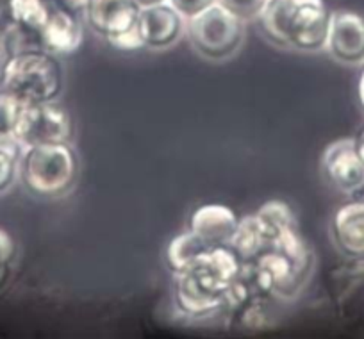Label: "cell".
Instances as JSON below:
<instances>
[{"mask_svg":"<svg viewBox=\"0 0 364 339\" xmlns=\"http://www.w3.org/2000/svg\"><path fill=\"white\" fill-rule=\"evenodd\" d=\"M241 271L229 244L211 247L195 263L173 274V303L182 316L209 318L223 311L225 295Z\"/></svg>","mask_w":364,"mask_h":339,"instance_id":"1","label":"cell"},{"mask_svg":"<svg viewBox=\"0 0 364 339\" xmlns=\"http://www.w3.org/2000/svg\"><path fill=\"white\" fill-rule=\"evenodd\" d=\"M332 11L323 0H268L257 22L262 36L299 52L325 50Z\"/></svg>","mask_w":364,"mask_h":339,"instance_id":"2","label":"cell"},{"mask_svg":"<svg viewBox=\"0 0 364 339\" xmlns=\"http://www.w3.org/2000/svg\"><path fill=\"white\" fill-rule=\"evenodd\" d=\"M0 88L22 104L54 102L63 92L61 63L40 47L9 55L0 66Z\"/></svg>","mask_w":364,"mask_h":339,"instance_id":"3","label":"cell"},{"mask_svg":"<svg viewBox=\"0 0 364 339\" xmlns=\"http://www.w3.org/2000/svg\"><path fill=\"white\" fill-rule=\"evenodd\" d=\"M79 177V157L70 143L23 149L20 181L36 197L58 198L72 191Z\"/></svg>","mask_w":364,"mask_h":339,"instance_id":"4","label":"cell"},{"mask_svg":"<svg viewBox=\"0 0 364 339\" xmlns=\"http://www.w3.org/2000/svg\"><path fill=\"white\" fill-rule=\"evenodd\" d=\"M186 36L198 55L209 61H225L241 48L245 22L222 8L211 6L186 22Z\"/></svg>","mask_w":364,"mask_h":339,"instance_id":"5","label":"cell"},{"mask_svg":"<svg viewBox=\"0 0 364 339\" xmlns=\"http://www.w3.org/2000/svg\"><path fill=\"white\" fill-rule=\"evenodd\" d=\"M13 134L22 143L23 149L70 143L73 136V122L68 111L58 104V100L23 104L13 127Z\"/></svg>","mask_w":364,"mask_h":339,"instance_id":"6","label":"cell"},{"mask_svg":"<svg viewBox=\"0 0 364 339\" xmlns=\"http://www.w3.org/2000/svg\"><path fill=\"white\" fill-rule=\"evenodd\" d=\"M321 172L336 190L353 200H364V163L352 138L336 139L323 150Z\"/></svg>","mask_w":364,"mask_h":339,"instance_id":"7","label":"cell"},{"mask_svg":"<svg viewBox=\"0 0 364 339\" xmlns=\"http://www.w3.org/2000/svg\"><path fill=\"white\" fill-rule=\"evenodd\" d=\"M325 50L343 65H364V15L350 9L332 11Z\"/></svg>","mask_w":364,"mask_h":339,"instance_id":"8","label":"cell"},{"mask_svg":"<svg viewBox=\"0 0 364 339\" xmlns=\"http://www.w3.org/2000/svg\"><path fill=\"white\" fill-rule=\"evenodd\" d=\"M138 31L143 47L152 50L170 48L186 34V20L168 2L152 8L139 9Z\"/></svg>","mask_w":364,"mask_h":339,"instance_id":"9","label":"cell"},{"mask_svg":"<svg viewBox=\"0 0 364 339\" xmlns=\"http://www.w3.org/2000/svg\"><path fill=\"white\" fill-rule=\"evenodd\" d=\"M139 8L132 0H91L84 13L87 26L106 41L138 26Z\"/></svg>","mask_w":364,"mask_h":339,"instance_id":"10","label":"cell"},{"mask_svg":"<svg viewBox=\"0 0 364 339\" xmlns=\"http://www.w3.org/2000/svg\"><path fill=\"white\" fill-rule=\"evenodd\" d=\"M40 45L43 50L54 55H68L79 50L84 41L80 16L73 15L61 6H50L45 26L38 31Z\"/></svg>","mask_w":364,"mask_h":339,"instance_id":"11","label":"cell"},{"mask_svg":"<svg viewBox=\"0 0 364 339\" xmlns=\"http://www.w3.org/2000/svg\"><path fill=\"white\" fill-rule=\"evenodd\" d=\"M336 248L353 261L364 259V200H350L336 209L331 220Z\"/></svg>","mask_w":364,"mask_h":339,"instance_id":"12","label":"cell"},{"mask_svg":"<svg viewBox=\"0 0 364 339\" xmlns=\"http://www.w3.org/2000/svg\"><path fill=\"white\" fill-rule=\"evenodd\" d=\"M240 216L223 204H204L195 209L188 222V229L197 234L209 247L230 244L236 234Z\"/></svg>","mask_w":364,"mask_h":339,"instance_id":"13","label":"cell"},{"mask_svg":"<svg viewBox=\"0 0 364 339\" xmlns=\"http://www.w3.org/2000/svg\"><path fill=\"white\" fill-rule=\"evenodd\" d=\"M269 244H272V237H269L268 229L257 212H254V215L240 218L236 234L229 247L236 252L241 263H245V261L255 259L261 252L269 248Z\"/></svg>","mask_w":364,"mask_h":339,"instance_id":"14","label":"cell"},{"mask_svg":"<svg viewBox=\"0 0 364 339\" xmlns=\"http://www.w3.org/2000/svg\"><path fill=\"white\" fill-rule=\"evenodd\" d=\"M209 247L205 241H202L197 234L191 232L190 229L186 232L178 234L177 237L170 241L166 248V264L171 270V274L182 271L184 268L190 267L191 263L198 259Z\"/></svg>","mask_w":364,"mask_h":339,"instance_id":"15","label":"cell"},{"mask_svg":"<svg viewBox=\"0 0 364 339\" xmlns=\"http://www.w3.org/2000/svg\"><path fill=\"white\" fill-rule=\"evenodd\" d=\"M23 145L13 132L0 134V195L11 190L16 179H20V161Z\"/></svg>","mask_w":364,"mask_h":339,"instance_id":"16","label":"cell"},{"mask_svg":"<svg viewBox=\"0 0 364 339\" xmlns=\"http://www.w3.org/2000/svg\"><path fill=\"white\" fill-rule=\"evenodd\" d=\"M11 22L31 31H40L50 15V4L45 0H8Z\"/></svg>","mask_w":364,"mask_h":339,"instance_id":"17","label":"cell"},{"mask_svg":"<svg viewBox=\"0 0 364 339\" xmlns=\"http://www.w3.org/2000/svg\"><path fill=\"white\" fill-rule=\"evenodd\" d=\"M216 4L232 13L241 22L248 23L255 22L261 16L262 9L268 4V0H216Z\"/></svg>","mask_w":364,"mask_h":339,"instance_id":"18","label":"cell"},{"mask_svg":"<svg viewBox=\"0 0 364 339\" xmlns=\"http://www.w3.org/2000/svg\"><path fill=\"white\" fill-rule=\"evenodd\" d=\"M23 104L18 99L0 88V134L4 132H13L20 111Z\"/></svg>","mask_w":364,"mask_h":339,"instance_id":"19","label":"cell"},{"mask_svg":"<svg viewBox=\"0 0 364 339\" xmlns=\"http://www.w3.org/2000/svg\"><path fill=\"white\" fill-rule=\"evenodd\" d=\"M168 4L182 16V18L191 20L216 4V0H168Z\"/></svg>","mask_w":364,"mask_h":339,"instance_id":"20","label":"cell"},{"mask_svg":"<svg viewBox=\"0 0 364 339\" xmlns=\"http://www.w3.org/2000/svg\"><path fill=\"white\" fill-rule=\"evenodd\" d=\"M107 43H109L111 47L118 48V50H138V48H143V41L141 36H139L138 26H136L134 29L127 31V33L120 34V36L113 38V40H109Z\"/></svg>","mask_w":364,"mask_h":339,"instance_id":"21","label":"cell"},{"mask_svg":"<svg viewBox=\"0 0 364 339\" xmlns=\"http://www.w3.org/2000/svg\"><path fill=\"white\" fill-rule=\"evenodd\" d=\"M16 257V243L11 234L0 227V267H11Z\"/></svg>","mask_w":364,"mask_h":339,"instance_id":"22","label":"cell"},{"mask_svg":"<svg viewBox=\"0 0 364 339\" xmlns=\"http://www.w3.org/2000/svg\"><path fill=\"white\" fill-rule=\"evenodd\" d=\"M90 2H91V0H59L58 6L68 9V11L73 13V15L84 16V13H86Z\"/></svg>","mask_w":364,"mask_h":339,"instance_id":"23","label":"cell"},{"mask_svg":"<svg viewBox=\"0 0 364 339\" xmlns=\"http://www.w3.org/2000/svg\"><path fill=\"white\" fill-rule=\"evenodd\" d=\"M352 139H353V146H355V152L359 154V157L364 163V125H360L359 131L355 132V136H353Z\"/></svg>","mask_w":364,"mask_h":339,"instance_id":"24","label":"cell"},{"mask_svg":"<svg viewBox=\"0 0 364 339\" xmlns=\"http://www.w3.org/2000/svg\"><path fill=\"white\" fill-rule=\"evenodd\" d=\"M357 99H359V106L364 113V65L363 70H360L359 80H357Z\"/></svg>","mask_w":364,"mask_h":339,"instance_id":"25","label":"cell"},{"mask_svg":"<svg viewBox=\"0 0 364 339\" xmlns=\"http://www.w3.org/2000/svg\"><path fill=\"white\" fill-rule=\"evenodd\" d=\"M139 9H146V8H152V6H159L168 2V0H132Z\"/></svg>","mask_w":364,"mask_h":339,"instance_id":"26","label":"cell"},{"mask_svg":"<svg viewBox=\"0 0 364 339\" xmlns=\"http://www.w3.org/2000/svg\"><path fill=\"white\" fill-rule=\"evenodd\" d=\"M9 274H11V267H0V288L8 282Z\"/></svg>","mask_w":364,"mask_h":339,"instance_id":"27","label":"cell"},{"mask_svg":"<svg viewBox=\"0 0 364 339\" xmlns=\"http://www.w3.org/2000/svg\"><path fill=\"white\" fill-rule=\"evenodd\" d=\"M0 11H2V0H0Z\"/></svg>","mask_w":364,"mask_h":339,"instance_id":"28","label":"cell"}]
</instances>
